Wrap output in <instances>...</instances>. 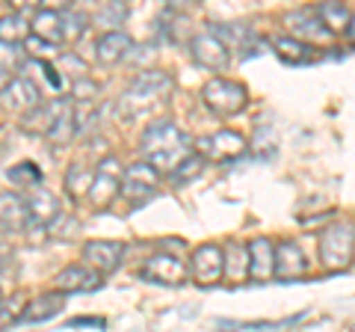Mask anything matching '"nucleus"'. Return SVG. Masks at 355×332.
<instances>
[{
	"mask_svg": "<svg viewBox=\"0 0 355 332\" xmlns=\"http://www.w3.org/2000/svg\"><path fill=\"white\" fill-rule=\"evenodd\" d=\"M71 326H104V320H95V317H77V320H71Z\"/></svg>",
	"mask_w": 355,
	"mask_h": 332,
	"instance_id": "37",
	"label": "nucleus"
},
{
	"mask_svg": "<svg viewBox=\"0 0 355 332\" xmlns=\"http://www.w3.org/2000/svg\"><path fill=\"white\" fill-rule=\"evenodd\" d=\"M308 270L305 264V256L299 249L296 240H282L275 243V267H272V276L279 282H291V279H302Z\"/></svg>",
	"mask_w": 355,
	"mask_h": 332,
	"instance_id": "12",
	"label": "nucleus"
},
{
	"mask_svg": "<svg viewBox=\"0 0 355 332\" xmlns=\"http://www.w3.org/2000/svg\"><path fill=\"white\" fill-rule=\"evenodd\" d=\"M272 48L275 53L284 60V63H296V65H305V63H314L317 60V51L305 45V42H299L293 36H279L272 42Z\"/></svg>",
	"mask_w": 355,
	"mask_h": 332,
	"instance_id": "24",
	"label": "nucleus"
},
{
	"mask_svg": "<svg viewBox=\"0 0 355 332\" xmlns=\"http://www.w3.org/2000/svg\"><path fill=\"white\" fill-rule=\"evenodd\" d=\"M12 81H15V74H12V72L0 69V92H3V90H6V86H9V83H12Z\"/></svg>",
	"mask_w": 355,
	"mask_h": 332,
	"instance_id": "38",
	"label": "nucleus"
},
{
	"mask_svg": "<svg viewBox=\"0 0 355 332\" xmlns=\"http://www.w3.org/2000/svg\"><path fill=\"white\" fill-rule=\"evenodd\" d=\"M121 256H125V243H121V240H89L83 247L86 267H92L95 273L116 270Z\"/></svg>",
	"mask_w": 355,
	"mask_h": 332,
	"instance_id": "14",
	"label": "nucleus"
},
{
	"mask_svg": "<svg viewBox=\"0 0 355 332\" xmlns=\"http://www.w3.org/2000/svg\"><path fill=\"white\" fill-rule=\"evenodd\" d=\"M121 179H125V169H121V163L116 158H104L101 163H98L92 187H89V193H86L89 202H92L95 208H107L119 196Z\"/></svg>",
	"mask_w": 355,
	"mask_h": 332,
	"instance_id": "4",
	"label": "nucleus"
},
{
	"mask_svg": "<svg viewBox=\"0 0 355 332\" xmlns=\"http://www.w3.org/2000/svg\"><path fill=\"white\" fill-rule=\"evenodd\" d=\"M142 276L157 285H181L187 282V264L172 256V252H157V256H151L146 261V267H142Z\"/></svg>",
	"mask_w": 355,
	"mask_h": 332,
	"instance_id": "11",
	"label": "nucleus"
},
{
	"mask_svg": "<svg viewBox=\"0 0 355 332\" xmlns=\"http://www.w3.org/2000/svg\"><path fill=\"white\" fill-rule=\"evenodd\" d=\"M27 36H30V24L21 13H9V15L0 18V42H6V45H21V42H27Z\"/></svg>",
	"mask_w": 355,
	"mask_h": 332,
	"instance_id": "25",
	"label": "nucleus"
},
{
	"mask_svg": "<svg viewBox=\"0 0 355 332\" xmlns=\"http://www.w3.org/2000/svg\"><path fill=\"white\" fill-rule=\"evenodd\" d=\"M157 169H151L148 163H137L125 169V181H121V196L130 202V208L146 205L148 199H154V190H157Z\"/></svg>",
	"mask_w": 355,
	"mask_h": 332,
	"instance_id": "5",
	"label": "nucleus"
},
{
	"mask_svg": "<svg viewBox=\"0 0 355 332\" xmlns=\"http://www.w3.org/2000/svg\"><path fill=\"white\" fill-rule=\"evenodd\" d=\"M347 36L352 39V45H355V15L349 18V27H347Z\"/></svg>",
	"mask_w": 355,
	"mask_h": 332,
	"instance_id": "39",
	"label": "nucleus"
},
{
	"mask_svg": "<svg viewBox=\"0 0 355 332\" xmlns=\"http://www.w3.org/2000/svg\"><path fill=\"white\" fill-rule=\"evenodd\" d=\"M74 131H77V122H74V104L69 101V104H65L62 113L57 116V122H53V128L48 131V140H51V142H60V146H62V142H69V140L74 137Z\"/></svg>",
	"mask_w": 355,
	"mask_h": 332,
	"instance_id": "28",
	"label": "nucleus"
},
{
	"mask_svg": "<svg viewBox=\"0 0 355 332\" xmlns=\"http://www.w3.org/2000/svg\"><path fill=\"white\" fill-rule=\"evenodd\" d=\"M0 98H3V107L6 110H15V113H30V110H36L42 104V90L39 83L33 81V77H24L18 74L12 83L6 86L3 92H0Z\"/></svg>",
	"mask_w": 355,
	"mask_h": 332,
	"instance_id": "10",
	"label": "nucleus"
},
{
	"mask_svg": "<svg viewBox=\"0 0 355 332\" xmlns=\"http://www.w3.org/2000/svg\"><path fill=\"white\" fill-rule=\"evenodd\" d=\"M92 179H95L92 169H86L83 163H71L69 172H65V193H71V199L86 196L89 187H92Z\"/></svg>",
	"mask_w": 355,
	"mask_h": 332,
	"instance_id": "27",
	"label": "nucleus"
},
{
	"mask_svg": "<svg viewBox=\"0 0 355 332\" xmlns=\"http://www.w3.org/2000/svg\"><path fill=\"white\" fill-rule=\"evenodd\" d=\"M128 18V6L125 3H107V6H101L98 13L92 15V21L98 27H121V21Z\"/></svg>",
	"mask_w": 355,
	"mask_h": 332,
	"instance_id": "31",
	"label": "nucleus"
},
{
	"mask_svg": "<svg viewBox=\"0 0 355 332\" xmlns=\"http://www.w3.org/2000/svg\"><path fill=\"white\" fill-rule=\"evenodd\" d=\"M60 15H62V39H77V36H83L86 33L89 15L83 13V9L65 6V9H60Z\"/></svg>",
	"mask_w": 355,
	"mask_h": 332,
	"instance_id": "29",
	"label": "nucleus"
},
{
	"mask_svg": "<svg viewBox=\"0 0 355 332\" xmlns=\"http://www.w3.org/2000/svg\"><path fill=\"white\" fill-rule=\"evenodd\" d=\"M202 98L216 116H234L249 104V90L228 77H210L202 90Z\"/></svg>",
	"mask_w": 355,
	"mask_h": 332,
	"instance_id": "3",
	"label": "nucleus"
},
{
	"mask_svg": "<svg viewBox=\"0 0 355 332\" xmlns=\"http://www.w3.org/2000/svg\"><path fill=\"white\" fill-rule=\"evenodd\" d=\"M62 306H65V294L51 291V294L39 297V300H33L30 306H24L21 320H27V324H42V320H51L57 312H62Z\"/></svg>",
	"mask_w": 355,
	"mask_h": 332,
	"instance_id": "23",
	"label": "nucleus"
},
{
	"mask_svg": "<svg viewBox=\"0 0 355 332\" xmlns=\"http://www.w3.org/2000/svg\"><path fill=\"white\" fill-rule=\"evenodd\" d=\"M272 267H275V243L270 238H254L249 243V279L252 282L272 279Z\"/></svg>",
	"mask_w": 355,
	"mask_h": 332,
	"instance_id": "17",
	"label": "nucleus"
},
{
	"mask_svg": "<svg viewBox=\"0 0 355 332\" xmlns=\"http://www.w3.org/2000/svg\"><path fill=\"white\" fill-rule=\"evenodd\" d=\"M193 154V146H190V137L184 134L178 125L172 122H151L142 134V158L151 169H163V172H172L178 163L187 160Z\"/></svg>",
	"mask_w": 355,
	"mask_h": 332,
	"instance_id": "1",
	"label": "nucleus"
},
{
	"mask_svg": "<svg viewBox=\"0 0 355 332\" xmlns=\"http://www.w3.org/2000/svg\"><path fill=\"white\" fill-rule=\"evenodd\" d=\"M130 51H133V39L128 36V33H121V30H107L104 36L95 42V57H98V63H104V65L121 63L125 57H130Z\"/></svg>",
	"mask_w": 355,
	"mask_h": 332,
	"instance_id": "18",
	"label": "nucleus"
},
{
	"mask_svg": "<svg viewBox=\"0 0 355 332\" xmlns=\"http://www.w3.org/2000/svg\"><path fill=\"white\" fill-rule=\"evenodd\" d=\"M24 48L21 45H6V42H0V69H6V72H21L24 69Z\"/></svg>",
	"mask_w": 355,
	"mask_h": 332,
	"instance_id": "33",
	"label": "nucleus"
},
{
	"mask_svg": "<svg viewBox=\"0 0 355 332\" xmlns=\"http://www.w3.org/2000/svg\"><path fill=\"white\" fill-rule=\"evenodd\" d=\"M190 276L198 285H216L225 279V261H222V249L216 243H205V247H198L193 252Z\"/></svg>",
	"mask_w": 355,
	"mask_h": 332,
	"instance_id": "7",
	"label": "nucleus"
},
{
	"mask_svg": "<svg viewBox=\"0 0 355 332\" xmlns=\"http://www.w3.org/2000/svg\"><path fill=\"white\" fill-rule=\"evenodd\" d=\"M222 261H225V279L228 282H246L249 279V243L228 240L222 249Z\"/></svg>",
	"mask_w": 355,
	"mask_h": 332,
	"instance_id": "20",
	"label": "nucleus"
},
{
	"mask_svg": "<svg viewBox=\"0 0 355 332\" xmlns=\"http://www.w3.org/2000/svg\"><path fill=\"white\" fill-rule=\"evenodd\" d=\"M53 51H57V45H51V42H44V39H36V36H27V42H24V53H30V57H36L42 63Z\"/></svg>",
	"mask_w": 355,
	"mask_h": 332,
	"instance_id": "35",
	"label": "nucleus"
},
{
	"mask_svg": "<svg viewBox=\"0 0 355 332\" xmlns=\"http://www.w3.org/2000/svg\"><path fill=\"white\" fill-rule=\"evenodd\" d=\"M6 179L12 181V184H24V187H39V184H42V172H39V166H36V163L24 160V163L12 166V169L6 172Z\"/></svg>",
	"mask_w": 355,
	"mask_h": 332,
	"instance_id": "30",
	"label": "nucleus"
},
{
	"mask_svg": "<svg viewBox=\"0 0 355 332\" xmlns=\"http://www.w3.org/2000/svg\"><path fill=\"white\" fill-rule=\"evenodd\" d=\"M65 104H69V98H53V101H48V104L42 101L36 110H30V113L24 116L21 128L30 131V134H44L48 137V131L53 128V122H57V116L65 110Z\"/></svg>",
	"mask_w": 355,
	"mask_h": 332,
	"instance_id": "19",
	"label": "nucleus"
},
{
	"mask_svg": "<svg viewBox=\"0 0 355 332\" xmlns=\"http://www.w3.org/2000/svg\"><path fill=\"white\" fill-rule=\"evenodd\" d=\"M246 137L237 134V131H216V134H210V137H202L196 142V151H198V158H207V160H231V158H237V154L246 151Z\"/></svg>",
	"mask_w": 355,
	"mask_h": 332,
	"instance_id": "6",
	"label": "nucleus"
},
{
	"mask_svg": "<svg viewBox=\"0 0 355 332\" xmlns=\"http://www.w3.org/2000/svg\"><path fill=\"white\" fill-rule=\"evenodd\" d=\"M317 15H320V21L326 24L329 33L347 30V27H349V18H352L349 9L343 6V3H335V0H331V3H320V6H317Z\"/></svg>",
	"mask_w": 355,
	"mask_h": 332,
	"instance_id": "26",
	"label": "nucleus"
},
{
	"mask_svg": "<svg viewBox=\"0 0 355 332\" xmlns=\"http://www.w3.org/2000/svg\"><path fill=\"white\" fill-rule=\"evenodd\" d=\"M355 256V223L352 219H335L320 235V261L329 270L347 267Z\"/></svg>",
	"mask_w": 355,
	"mask_h": 332,
	"instance_id": "2",
	"label": "nucleus"
},
{
	"mask_svg": "<svg viewBox=\"0 0 355 332\" xmlns=\"http://www.w3.org/2000/svg\"><path fill=\"white\" fill-rule=\"evenodd\" d=\"M349 332H355V320H352V324H349Z\"/></svg>",
	"mask_w": 355,
	"mask_h": 332,
	"instance_id": "40",
	"label": "nucleus"
},
{
	"mask_svg": "<svg viewBox=\"0 0 355 332\" xmlns=\"http://www.w3.org/2000/svg\"><path fill=\"white\" fill-rule=\"evenodd\" d=\"M71 90H74V98H77V101H92V98L98 95V83H92L89 77H83V81H77Z\"/></svg>",
	"mask_w": 355,
	"mask_h": 332,
	"instance_id": "36",
	"label": "nucleus"
},
{
	"mask_svg": "<svg viewBox=\"0 0 355 332\" xmlns=\"http://www.w3.org/2000/svg\"><path fill=\"white\" fill-rule=\"evenodd\" d=\"M172 92V77L166 72H142L133 77L130 90L125 92V101L128 104H148V101H157L160 95Z\"/></svg>",
	"mask_w": 355,
	"mask_h": 332,
	"instance_id": "8",
	"label": "nucleus"
},
{
	"mask_svg": "<svg viewBox=\"0 0 355 332\" xmlns=\"http://www.w3.org/2000/svg\"><path fill=\"white\" fill-rule=\"evenodd\" d=\"M287 24L293 30V39L299 42H329L331 33L326 30V24L320 21L317 9H299V13H291L287 15Z\"/></svg>",
	"mask_w": 355,
	"mask_h": 332,
	"instance_id": "16",
	"label": "nucleus"
},
{
	"mask_svg": "<svg viewBox=\"0 0 355 332\" xmlns=\"http://www.w3.org/2000/svg\"><path fill=\"white\" fill-rule=\"evenodd\" d=\"M101 288V273H95L86 264H69L62 273L53 276V291L77 294V291H98Z\"/></svg>",
	"mask_w": 355,
	"mask_h": 332,
	"instance_id": "13",
	"label": "nucleus"
},
{
	"mask_svg": "<svg viewBox=\"0 0 355 332\" xmlns=\"http://www.w3.org/2000/svg\"><path fill=\"white\" fill-rule=\"evenodd\" d=\"M190 51H193V60L202 65V69H210V72H222V69H228V63H231L228 48L222 45V42L210 30L193 36Z\"/></svg>",
	"mask_w": 355,
	"mask_h": 332,
	"instance_id": "9",
	"label": "nucleus"
},
{
	"mask_svg": "<svg viewBox=\"0 0 355 332\" xmlns=\"http://www.w3.org/2000/svg\"><path fill=\"white\" fill-rule=\"evenodd\" d=\"M27 202V211H30V223H39V226H48L53 217L60 214V202L57 196H53L51 190H44V187H33L30 199H24Z\"/></svg>",
	"mask_w": 355,
	"mask_h": 332,
	"instance_id": "21",
	"label": "nucleus"
},
{
	"mask_svg": "<svg viewBox=\"0 0 355 332\" xmlns=\"http://www.w3.org/2000/svg\"><path fill=\"white\" fill-rule=\"evenodd\" d=\"M202 166H205V160L198 158V154H190L187 160H181L175 166V169L169 172V179H172V184H187V181H193L198 172H202Z\"/></svg>",
	"mask_w": 355,
	"mask_h": 332,
	"instance_id": "32",
	"label": "nucleus"
},
{
	"mask_svg": "<svg viewBox=\"0 0 355 332\" xmlns=\"http://www.w3.org/2000/svg\"><path fill=\"white\" fill-rule=\"evenodd\" d=\"M18 312H24V300L21 297H9V300H0V329H6L12 320H21Z\"/></svg>",
	"mask_w": 355,
	"mask_h": 332,
	"instance_id": "34",
	"label": "nucleus"
},
{
	"mask_svg": "<svg viewBox=\"0 0 355 332\" xmlns=\"http://www.w3.org/2000/svg\"><path fill=\"white\" fill-rule=\"evenodd\" d=\"M30 226V211L24 196L0 193V235H18Z\"/></svg>",
	"mask_w": 355,
	"mask_h": 332,
	"instance_id": "15",
	"label": "nucleus"
},
{
	"mask_svg": "<svg viewBox=\"0 0 355 332\" xmlns=\"http://www.w3.org/2000/svg\"><path fill=\"white\" fill-rule=\"evenodd\" d=\"M30 30L36 33V39H44L51 45H60L62 42V15L60 9H39L30 21Z\"/></svg>",
	"mask_w": 355,
	"mask_h": 332,
	"instance_id": "22",
	"label": "nucleus"
}]
</instances>
